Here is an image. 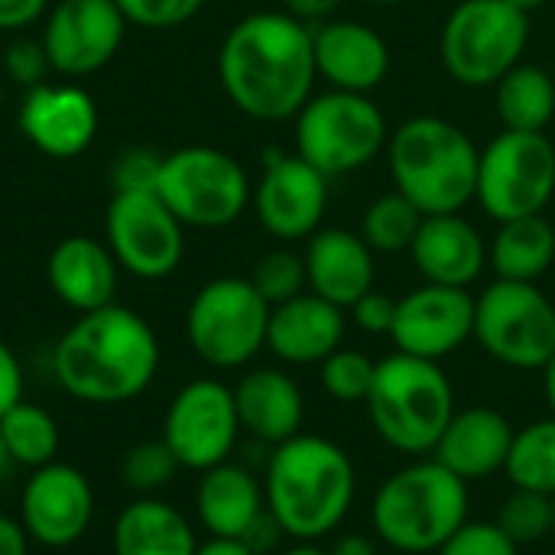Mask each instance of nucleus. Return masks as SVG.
<instances>
[{
  "label": "nucleus",
  "mask_w": 555,
  "mask_h": 555,
  "mask_svg": "<svg viewBox=\"0 0 555 555\" xmlns=\"http://www.w3.org/2000/svg\"><path fill=\"white\" fill-rule=\"evenodd\" d=\"M410 254L426 283L459 289H468L488 263L481 234L462 215H426Z\"/></svg>",
  "instance_id": "a878e982"
},
{
  "label": "nucleus",
  "mask_w": 555,
  "mask_h": 555,
  "mask_svg": "<svg viewBox=\"0 0 555 555\" xmlns=\"http://www.w3.org/2000/svg\"><path fill=\"white\" fill-rule=\"evenodd\" d=\"M374 3H397V0H374Z\"/></svg>",
  "instance_id": "13d9d810"
},
{
  "label": "nucleus",
  "mask_w": 555,
  "mask_h": 555,
  "mask_svg": "<svg viewBox=\"0 0 555 555\" xmlns=\"http://www.w3.org/2000/svg\"><path fill=\"white\" fill-rule=\"evenodd\" d=\"M0 111H3V88H0Z\"/></svg>",
  "instance_id": "4d7b16f0"
},
{
  "label": "nucleus",
  "mask_w": 555,
  "mask_h": 555,
  "mask_svg": "<svg viewBox=\"0 0 555 555\" xmlns=\"http://www.w3.org/2000/svg\"><path fill=\"white\" fill-rule=\"evenodd\" d=\"M182 472L179 459L163 439H146L127 449L120 462V481L133 498H156Z\"/></svg>",
  "instance_id": "72a5a7b5"
},
{
  "label": "nucleus",
  "mask_w": 555,
  "mask_h": 555,
  "mask_svg": "<svg viewBox=\"0 0 555 555\" xmlns=\"http://www.w3.org/2000/svg\"><path fill=\"white\" fill-rule=\"evenodd\" d=\"M0 439L7 446L13 468H26V472H36L55 462L59 446H62L55 416L42 410L39 403H26V400H20L13 410L0 416Z\"/></svg>",
  "instance_id": "7c9ffc66"
},
{
  "label": "nucleus",
  "mask_w": 555,
  "mask_h": 555,
  "mask_svg": "<svg viewBox=\"0 0 555 555\" xmlns=\"http://www.w3.org/2000/svg\"><path fill=\"white\" fill-rule=\"evenodd\" d=\"M0 555H29V537L16 517L0 514Z\"/></svg>",
  "instance_id": "49530a36"
},
{
  "label": "nucleus",
  "mask_w": 555,
  "mask_h": 555,
  "mask_svg": "<svg viewBox=\"0 0 555 555\" xmlns=\"http://www.w3.org/2000/svg\"><path fill=\"white\" fill-rule=\"evenodd\" d=\"M377 361H371L364 351L338 348L319 364V380L325 393L338 403H364L374 384Z\"/></svg>",
  "instance_id": "c9c22d12"
},
{
  "label": "nucleus",
  "mask_w": 555,
  "mask_h": 555,
  "mask_svg": "<svg viewBox=\"0 0 555 555\" xmlns=\"http://www.w3.org/2000/svg\"><path fill=\"white\" fill-rule=\"evenodd\" d=\"M436 555H520V546L494 520H468Z\"/></svg>",
  "instance_id": "58836bf2"
},
{
  "label": "nucleus",
  "mask_w": 555,
  "mask_h": 555,
  "mask_svg": "<svg viewBox=\"0 0 555 555\" xmlns=\"http://www.w3.org/2000/svg\"><path fill=\"white\" fill-rule=\"evenodd\" d=\"M195 555H254L241 540H215L208 537L205 543H198V553Z\"/></svg>",
  "instance_id": "8fccbe9b"
},
{
  "label": "nucleus",
  "mask_w": 555,
  "mask_h": 555,
  "mask_svg": "<svg viewBox=\"0 0 555 555\" xmlns=\"http://www.w3.org/2000/svg\"><path fill=\"white\" fill-rule=\"evenodd\" d=\"M49 0H0V33H20L42 20Z\"/></svg>",
  "instance_id": "c03bdc74"
},
{
  "label": "nucleus",
  "mask_w": 555,
  "mask_h": 555,
  "mask_svg": "<svg viewBox=\"0 0 555 555\" xmlns=\"http://www.w3.org/2000/svg\"><path fill=\"white\" fill-rule=\"evenodd\" d=\"M306 283L315 296L335 302L338 309H351L364 293L374 289V250L364 237L325 228L309 237L306 247Z\"/></svg>",
  "instance_id": "b1692460"
},
{
  "label": "nucleus",
  "mask_w": 555,
  "mask_h": 555,
  "mask_svg": "<svg viewBox=\"0 0 555 555\" xmlns=\"http://www.w3.org/2000/svg\"><path fill=\"white\" fill-rule=\"evenodd\" d=\"M328 555H377V543L364 533H341L328 546Z\"/></svg>",
  "instance_id": "09e8293b"
},
{
  "label": "nucleus",
  "mask_w": 555,
  "mask_h": 555,
  "mask_svg": "<svg viewBox=\"0 0 555 555\" xmlns=\"http://www.w3.org/2000/svg\"><path fill=\"white\" fill-rule=\"evenodd\" d=\"M384 143L387 120L367 94L335 88L309 98L296 114V156L328 179L367 166Z\"/></svg>",
  "instance_id": "9d476101"
},
{
  "label": "nucleus",
  "mask_w": 555,
  "mask_h": 555,
  "mask_svg": "<svg viewBox=\"0 0 555 555\" xmlns=\"http://www.w3.org/2000/svg\"><path fill=\"white\" fill-rule=\"evenodd\" d=\"M231 390H234L241 429L250 439L273 449V446H283L286 439L302 433L306 397L286 371L254 367Z\"/></svg>",
  "instance_id": "393cba45"
},
{
  "label": "nucleus",
  "mask_w": 555,
  "mask_h": 555,
  "mask_svg": "<svg viewBox=\"0 0 555 555\" xmlns=\"http://www.w3.org/2000/svg\"><path fill=\"white\" fill-rule=\"evenodd\" d=\"M276 555H328V550H322L319 543H293V546L280 550Z\"/></svg>",
  "instance_id": "603ef678"
},
{
  "label": "nucleus",
  "mask_w": 555,
  "mask_h": 555,
  "mask_svg": "<svg viewBox=\"0 0 555 555\" xmlns=\"http://www.w3.org/2000/svg\"><path fill=\"white\" fill-rule=\"evenodd\" d=\"M498 117L507 130L543 133L555 120V81L540 65H514L498 81Z\"/></svg>",
  "instance_id": "c756f323"
},
{
  "label": "nucleus",
  "mask_w": 555,
  "mask_h": 555,
  "mask_svg": "<svg viewBox=\"0 0 555 555\" xmlns=\"http://www.w3.org/2000/svg\"><path fill=\"white\" fill-rule=\"evenodd\" d=\"M315 72L338 91L367 94L390 72V52L380 33L364 23L338 20L312 33Z\"/></svg>",
  "instance_id": "5701e85b"
},
{
  "label": "nucleus",
  "mask_w": 555,
  "mask_h": 555,
  "mask_svg": "<svg viewBox=\"0 0 555 555\" xmlns=\"http://www.w3.org/2000/svg\"><path fill=\"white\" fill-rule=\"evenodd\" d=\"M23 387H26L23 364H20L16 351L0 338V416L23 400Z\"/></svg>",
  "instance_id": "37998d69"
},
{
  "label": "nucleus",
  "mask_w": 555,
  "mask_h": 555,
  "mask_svg": "<svg viewBox=\"0 0 555 555\" xmlns=\"http://www.w3.org/2000/svg\"><path fill=\"white\" fill-rule=\"evenodd\" d=\"M494 524L517 546H533V543L553 537V498L514 488V494L498 507Z\"/></svg>",
  "instance_id": "f704fd0d"
},
{
  "label": "nucleus",
  "mask_w": 555,
  "mask_h": 555,
  "mask_svg": "<svg viewBox=\"0 0 555 555\" xmlns=\"http://www.w3.org/2000/svg\"><path fill=\"white\" fill-rule=\"evenodd\" d=\"M250 283L257 286V293L273 309L286 299H296L302 293V286H309L306 283V260L293 250H270L257 260Z\"/></svg>",
  "instance_id": "e433bc0d"
},
{
  "label": "nucleus",
  "mask_w": 555,
  "mask_h": 555,
  "mask_svg": "<svg viewBox=\"0 0 555 555\" xmlns=\"http://www.w3.org/2000/svg\"><path fill=\"white\" fill-rule=\"evenodd\" d=\"M114 555H195L198 537L189 517L163 498H133L114 520Z\"/></svg>",
  "instance_id": "cd10ccee"
},
{
  "label": "nucleus",
  "mask_w": 555,
  "mask_h": 555,
  "mask_svg": "<svg viewBox=\"0 0 555 555\" xmlns=\"http://www.w3.org/2000/svg\"><path fill=\"white\" fill-rule=\"evenodd\" d=\"M241 416L234 390L215 377L189 380L166 406L163 442L185 472H208L231 462L241 439Z\"/></svg>",
  "instance_id": "4468645a"
},
{
  "label": "nucleus",
  "mask_w": 555,
  "mask_h": 555,
  "mask_svg": "<svg viewBox=\"0 0 555 555\" xmlns=\"http://www.w3.org/2000/svg\"><path fill=\"white\" fill-rule=\"evenodd\" d=\"M555 195V146L546 133L504 130L478 159L481 208L498 221L543 215Z\"/></svg>",
  "instance_id": "f8f14e48"
},
{
  "label": "nucleus",
  "mask_w": 555,
  "mask_h": 555,
  "mask_svg": "<svg viewBox=\"0 0 555 555\" xmlns=\"http://www.w3.org/2000/svg\"><path fill=\"white\" fill-rule=\"evenodd\" d=\"M423 218L426 215L410 198H403L400 192H390L367 205L361 218V237L367 241L371 250H380V254L410 250Z\"/></svg>",
  "instance_id": "473e14b6"
},
{
  "label": "nucleus",
  "mask_w": 555,
  "mask_h": 555,
  "mask_svg": "<svg viewBox=\"0 0 555 555\" xmlns=\"http://www.w3.org/2000/svg\"><path fill=\"white\" fill-rule=\"evenodd\" d=\"M390 338L403 354L442 361L475 338V296L459 286L426 283L397 299Z\"/></svg>",
  "instance_id": "f3484780"
},
{
  "label": "nucleus",
  "mask_w": 555,
  "mask_h": 555,
  "mask_svg": "<svg viewBox=\"0 0 555 555\" xmlns=\"http://www.w3.org/2000/svg\"><path fill=\"white\" fill-rule=\"evenodd\" d=\"M94 520V488L88 475L68 462H49L23 481L20 524L29 543L46 550L75 546Z\"/></svg>",
  "instance_id": "2eb2a0df"
},
{
  "label": "nucleus",
  "mask_w": 555,
  "mask_h": 555,
  "mask_svg": "<svg viewBox=\"0 0 555 555\" xmlns=\"http://www.w3.org/2000/svg\"><path fill=\"white\" fill-rule=\"evenodd\" d=\"M117 260L104 241L88 234H72L59 241L46 260L49 289L62 306L81 312H94L114 302L117 296Z\"/></svg>",
  "instance_id": "4be33fe9"
},
{
  "label": "nucleus",
  "mask_w": 555,
  "mask_h": 555,
  "mask_svg": "<svg viewBox=\"0 0 555 555\" xmlns=\"http://www.w3.org/2000/svg\"><path fill=\"white\" fill-rule=\"evenodd\" d=\"M159 163H163V156H156L153 150L137 146V150L120 153L114 163V172H111L114 192H146V189L156 192Z\"/></svg>",
  "instance_id": "a19ab883"
},
{
  "label": "nucleus",
  "mask_w": 555,
  "mask_h": 555,
  "mask_svg": "<svg viewBox=\"0 0 555 555\" xmlns=\"http://www.w3.org/2000/svg\"><path fill=\"white\" fill-rule=\"evenodd\" d=\"M530 42V16L504 0H462L439 39L446 72L468 88L498 85Z\"/></svg>",
  "instance_id": "6e6552de"
},
{
  "label": "nucleus",
  "mask_w": 555,
  "mask_h": 555,
  "mask_svg": "<svg viewBox=\"0 0 555 555\" xmlns=\"http://www.w3.org/2000/svg\"><path fill=\"white\" fill-rule=\"evenodd\" d=\"M328 205V176L309 166L302 156L267 153L263 176L254 192L260 224L280 241L312 237Z\"/></svg>",
  "instance_id": "a211bd4d"
},
{
  "label": "nucleus",
  "mask_w": 555,
  "mask_h": 555,
  "mask_svg": "<svg viewBox=\"0 0 555 555\" xmlns=\"http://www.w3.org/2000/svg\"><path fill=\"white\" fill-rule=\"evenodd\" d=\"M156 195L185 228H228L250 202L244 166L218 146H182L163 156Z\"/></svg>",
  "instance_id": "1a4fd4ad"
},
{
  "label": "nucleus",
  "mask_w": 555,
  "mask_h": 555,
  "mask_svg": "<svg viewBox=\"0 0 555 555\" xmlns=\"http://www.w3.org/2000/svg\"><path fill=\"white\" fill-rule=\"evenodd\" d=\"M159 338L153 325L127 309L81 312L52 348L55 384L91 406H117L143 397L159 374Z\"/></svg>",
  "instance_id": "f03ea898"
},
{
  "label": "nucleus",
  "mask_w": 555,
  "mask_h": 555,
  "mask_svg": "<svg viewBox=\"0 0 555 555\" xmlns=\"http://www.w3.org/2000/svg\"><path fill=\"white\" fill-rule=\"evenodd\" d=\"M341 0H286V13L296 16L299 23H322L338 10Z\"/></svg>",
  "instance_id": "de8ad7c7"
},
{
  "label": "nucleus",
  "mask_w": 555,
  "mask_h": 555,
  "mask_svg": "<svg viewBox=\"0 0 555 555\" xmlns=\"http://www.w3.org/2000/svg\"><path fill=\"white\" fill-rule=\"evenodd\" d=\"M553 537H555V498H553Z\"/></svg>",
  "instance_id": "6e6d98bb"
},
{
  "label": "nucleus",
  "mask_w": 555,
  "mask_h": 555,
  "mask_svg": "<svg viewBox=\"0 0 555 555\" xmlns=\"http://www.w3.org/2000/svg\"><path fill=\"white\" fill-rule=\"evenodd\" d=\"M504 475L520 491L555 498V416L527 423L514 433Z\"/></svg>",
  "instance_id": "2f4dec72"
},
{
  "label": "nucleus",
  "mask_w": 555,
  "mask_h": 555,
  "mask_svg": "<svg viewBox=\"0 0 555 555\" xmlns=\"http://www.w3.org/2000/svg\"><path fill=\"white\" fill-rule=\"evenodd\" d=\"M488 260L498 280L537 283L555 260V228L543 215H527L501 221V231L491 241Z\"/></svg>",
  "instance_id": "c85d7f7f"
},
{
  "label": "nucleus",
  "mask_w": 555,
  "mask_h": 555,
  "mask_svg": "<svg viewBox=\"0 0 555 555\" xmlns=\"http://www.w3.org/2000/svg\"><path fill=\"white\" fill-rule=\"evenodd\" d=\"M514 433V423L494 406L455 410L433 449V459L468 485L485 481L504 472Z\"/></svg>",
  "instance_id": "aec40b11"
},
{
  "label": "nucleus",
  "mask_w": 555,
  "mask_h": 555,
  "mask_svg": "<svg viewBox=\"0 0 555 555\" xmlns=\"http://www.w3.org/2000/svg\"><path fill=\"white\" fill-rule=\"evenodd\" d=\"M468 481L436 459H413L380 481L371 524L377 540L397 553H439L468 524Z\"/></svg>",
  "instance_id": "20e7f679"
},
{
  "label": "nucleus",
  "mask_w": 555,
  "mask_h": 555,
  "mask_svg": "<svg viewBox=\"0 0 555 555\" xmlns=\"http://www.w3.org/2000/svg\"><path fill=\"white\" fill-rule=\"evenodd\" d=\"M20 133L52 159H75L94 143L98 104L78 85H36L20 104Z\"/></svg>",
  "instance_id": "6ab92c4d"
},
{
  "label": "nucleus",
  "mask_w": 555,
  "mask_h": 555,
  "mask_svg": "<svg viewBox=\"0 0 555 555\" xmlns=\"http://www.w3.org/2000/svg\"><path fill=\"white\" fill-rule=\"evenodd\" d=\"M114 3L120 7L130 26H143V29H176L205 7V0H114Z\"/></svg>",
  "instance_id": "4c0bfd02"
},
{
  "label": "nucleus",
  "mask_w": 555,
  "mask_h": 555,
  "mask_svg": "<svg viewBox=\"0 0 555 555\" xmlns=\"http://www.w3.org/2000/svg\"><path fill=\"white\" fill-rule=\"evenodd\" d=\"M312 29L289 13L260 10L231 26L218 49V78L231 104L254 120H286L312 98Z\"/></svg>",
  "instance_id": "f257e3e1"
},
{
  "label": "nucleus",
  "mask_w": 555,
  "mask_h": 555,
  "mask_svg": "<svg viewBox=\"0 0 555 555\" xmlns=\"http://www.w3.org/2000/svg\"><path fill=\"white\" fill-rule=\"evenodd\" d=\"M127 26L130 23L114 0H59L46 13L39 39L52 72L85 78L120 52Z\"/></svg>",
  "instance_id": "dca6fc26"
},
{
  "label": "nucleus",
  "mask_w": 555,
  "mask_h": 555,
  "mask_svg": "<svg viewBox=\"0 0 555 555\" xmlns=\"http://www.w3.org/2000/svg\"><path fill=\"white\" fill-rule=\"evenodd\" d=\"M104 244L120 270L156 283L179 270L185 254V224L153 189L114 192L104 215Z\"/></svg>",
  "instance_id": "ddd939ff"
},
{
  "label": "nucleus",
  "mask_w": 555,
  "mask_h": 555,
  "mask_svg": "<svg viewBox=\"0 0 555 555\" xmlns=\"http://www.w3.org/2000/svg\"><path fill=\"white\" fill-rule=\"evenodd\" d=\"M3 72L10 81H16L20 88H36L46 85V75L52 72L49 55L42 39H29V36H16L7 52H3Z\"/></svg>",
  "instance_id": "ea45409f"
},
{
  "label": "nucleus",
  "mask_w": 555,
  "mask_h": 555,
  "mask_svg": "<svg viewBox=\"0 0 555 555\" xmlns=\"http://www.w3.org/2000/svg\"><path fill=\"white\" fill-rule=\"evenodd\" d=\"M504 3H511V7H517L520 13H527V16H530V13H537L540 7H546L550 0H504Z\"/></svg>",
  "instance_id": "864d4df0"
},
{
  "label": "nucleus",
  "mask_w": 555,
  "mask_h": 555,
  "mask_svg": "<svg viewBox=\"0 0 555 555\" xmlns=\"http://www.w3.org/2000/svg\"><path fill=\"white\" fill-rule=\"evenodd\" d=\"M475 338L514 371H543L555 354V302L537 283L498 280L475 299Z\"/></svg>",
  "instance_id": "9b49d317"
},
{
  "label": "nucleus",
  "mask_w": 555,
  "mask_h": 555,
  "mask_svg": "<svg viewBox=\"0 0 555 555\" xmlns=\"http://www.w3.org/2000/svg\"><path fill=\"white\" fill-rule=\"evenodd\" d=\"M263 511V481L250 468L237 462H221L202 472L195 488V517L208 537L244 540V533L257 524Z\"/></svg>",
  "instance_id": "bb28decb"
},
{
  "label": "nucleus",
  "mask_w": 555,
  "mask_h": 555,
  "mask_svg": "<svg viewBox=\"0 0 555 555\" xmlns=\"http://www.w3.org/2000/svg\"><path fill=\"white\" fill-rule=\"evenodd\" d=\"M351 319L361 332L367 335H390L393 319H397V299H390L387 293H364L354 306H351Z\"/></svg>",
  "instance_id": "79ce46f5"
},
{
  "label": "nucleus",
  "mask_w": 555,
  "mask_h": 555,
  "mask_svg": "<svg viewBox=\"0 0 555 555\" xmlns=\"http://www.w3.org/2000/svg\"><path fill=\"white\" fill-rule=\"evenodd\" d=\"M543 397H546V406L555 416V354L550 358V364L543 367Z\"/></svg>",
  "instance_id": "3c124183"
},
{
  "label": "nucleus",
  "mask_w": 555,
  "mask_h": 555,
  "mask_svg": "<svg viewBox=\"0 0 555 555\" xmlns=\"http://www.w3.org/2000/svg\"><path fill=\"white\" fill-rule=\"evenodd\" d=\"M364 406L387 449L426 459L455 416V387L439 361L397 351L377 361Z\"/></svg>",
  "instance_id": "423d86ee"
},
{
  "label": "nucleus",
  "mask_w": 555,
  "mask_h": 555,
  "mask_svg": "<svg viewBox=\"0 0 555 555\" xmlns=\"http://www.w3.org/2000/svg\"><path fill=\"white\" fill-rule=\"evenodd\" d=\"M358 472L351 455L312 433H299L270 449L263 468V498L270 517L293 543L332 537L351 514Z\"/></svg>",
  "instance_id": "7ed1b4c3"
},
{
  "label": "nucleus",
  "mask_w": 555,
  "mask_h": 555,
  "mask_svg": "<svg viewBox=\"0 0 555 555\" xmlns=\"http://www.w3.org/2000/svg\"><path fill=\"white\" fill-rule=\"evenodd\" d=\"M341 338L345 309L315 293H299L296 299L270 309L267 348L283 364H322L332 351L341 348Z\"/></svg>",
  "instance_id": "412c9836"
},
{
  "label": "nucleus",
  "mask_w": 555,
  "mask_h": 555,
  "mask_svg": "<svg viewBox=\"0 0 555 555\" xmlns=\"http://www.w3.org/2000/svg\"><path fill=\"white\" fill-rule=\"evenodd\" d=\"M397 192L423 215H459L478 192V146L442 117H410L387 146Z\"/></svg>",
  "instance_id": "39448f33"
},
{
  "label": "nucleus",
  "mask_w": 555,
  "mask_h": 555,
  "mask_svg": "<svg viewBox=\"0 0 555 555\" xmlns=\"http://www.w3.org/2000/svg\"><path fill=\"white\" fill-rule=\"evenodd\" d=\"M270 302L244 276L205 283L185 312V338L198 361L215 371H237L267 348Z\"/></svg>",
  "instance_id": "0eeeda50"
},
{
  "label": "nucleus",
  "mask_w": 555,
  "mask_h": 555,
  "mask_svg": "<svg viewBox=\"0 0 555 555\" xmlns=\"http://www.w3.org/2000/svg\"><path fill=\"white\" fill-rule=\"evenodd\" d=\"M286 533H283V527L270 517V511H263L260 517H257V524L244 533V546L250 550L254 555H270V553H280V540H283Z\"/></svg>",
  "instance_id": "a18cd8bd"
},
{
  "label": "nucleus",
  "mask_w": 555,
  "mask_h": 555,
  "mask_svg": "<svg viewBox=\"0 0 555 555\" xmlns=\"http://www.w3.org/2000/svg\"><path fill=\"white\" fill-rule=\"evenodd\" d=\"M10 468H13V462H10V455H7V446H3V439H0V478H3Z\"/></svg>",
  "instance_id": "5fc2aeb1"
}]
</instances>
